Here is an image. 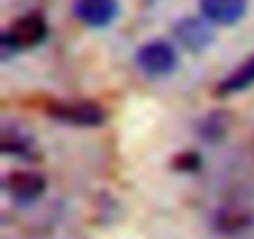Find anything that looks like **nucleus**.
<instances>
[{
    "label": "nucleus",
    "instance_id": "4",
    "mask_svg": "<svg viewBox=\"0 0 254 239\" xmlns=\"http://www.w3.org/2000/svg\"><path fill=\"white\" fill-rule=\"evenodd\" d=\"M45 187H48L45 177L38 172H28V170L10 172L5 179V189L18 204H33L35 199L43 197Z\"/></svg>",
    "mask_w": 254,
    "mask_h": 239
},
{
    "label": "nucleus",
    "instance_id": "8",
    "mask_svg": "<svg viewBox=\"0 0 254 239\" xmlns=\"http://www.w3.org/2000/svg\"><path fill=\"white\" fill-rule=\"evenodd\" d=\"M254 85V55H249L237 70H232L219 85H217V95L227 97V95H237L247 87Z\"/></svg>",
    "mask_w": 254,
    "mask_h": 239
},
{
    "label": "nucleus",
    "instance_id": "5",
    "mask_svg": "<svg viewBox=\"0 0 254 239\" xmlns=\"http://www.w3.org/2000/svg\"><path fill=\"white\" fill-rule=\"evenodd\" d=\"M117 13V0H75V18L87 28H107Z\"/></svg>",
    "mask_w": 254,
    "mask_h": 239
},
{
    "label": "nucleus",
    "instance_id": "6",
    "mask_svg": "<svg viewBox=\"0 0 254 239\" xmlns=\"http://www.w3.org/2000/svg\"><path fill=\"white\" fill-rule=\"evenodd\" d=\"M202 15L217 25H234L247 15L249 0H199Z\"/></svg>",
    "mask_w": 254,
    "mask_h": 239
},
{
    "label": "nucleus",
    "instance_id": "2",
    "mask_svg": "<svg viewBox=\"0 0 254 239\" xmlns=\"http://www.w3.org/2000/svg\"><path fill=\"white\" fill-rule=\"evenodd\" d=\"M45 112L63 125H72V127H100L107 112L105 107H100L92 100H53Z\"/></svg>",
    "mask_w": 254,
    "mask_h": 239
},
{
    "label": "nucleus",
    "instance_id": "1",
    "mask_svg": "<svg viewBox=\"0 0 254 239\" xmlns=\"http://www.w3.org/2000/svg\"><path fill=\"white\" fill-rule=\"evenodd\" d=\"M50 28H48V20L38 13H30V15H20L15 18L5 33H3V53H20V50H30V48H38L40 43H45Z\"/></svg>",
    "mask_w": 254,
    "mask_h": 239
},
{
    "label": "nucleus",
    "instance_id": "7",
    "mask_svg": "<svg viewBox=\"0 0 254 239\" xmlns=\"http://www.w3.org/2000/svg\"><path fill=\"white\" fill-rule=\"evenodd\" d=\"M175 35L180 38V43L190 50H204L207 45H212V28L204 23V20H197V18H185L175 25Z\"/></svg>",
    "mask_w": 254,
    "mask_h": 239
},
{
    "label": "nucleus",
    "instance_id": "3",
    "mask_svg": "<svg viewBox=\"0 0 254 239\" xmlns=\"http://www.w3.org/2000/svg\"><path fill=\"white\" fill-rule=\"evenodd\" d=\"M137 67L150 77H165L177 67V53L167 40H152L137 50Z\"/></svg>",
    "mask_w": 254,
    "mask_h": 239
}]
</instances>
